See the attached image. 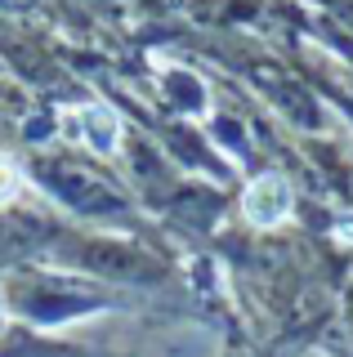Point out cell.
<instances>
[{"instance_id":"1","label":"cell","mask_w":353,"mask_h":357,"mask_svg":"<svg viewBox=\"0 0 353 357\" xmlns=\"http://www.w3.org/2000/svg\"><path fill=\"white\" fill-rule=\"evenodd\" d=\"M241 215H246L255 228H273V223H282L291 215V192H286V183L278 174H264L250 183V192L241 197Z\"/></svg>"},{"instance_id":"2","label":"cell","mask_w":353,"mask_h":357,"mask_svg":"<svg viewBox=\"0 0 353 357\" xmlns=\"http://www.w3.org/2000/svg\"><path fill=\"white\" fill-rule=\"evenodd\" d=\"M68 130L76 134V139H85L90 148H103V152L117 148V134H121L117 116L107 107H76L72 121H68Z\"/></svg>"},{"instance_id":"3","label":"cell","mask_w":353,"mask_h":357,"mask_svg":"<svg viewBox=\"0 0 353 357\" xmlns=\"http://www.w3.org/2000/svg\"><path fill=\"white\" fill-rule=\"evenodd\" d=\"M18 188H23V174H18V165L9 161V156H0V206L18 197Z\"/></svg>"}]
</instances>
